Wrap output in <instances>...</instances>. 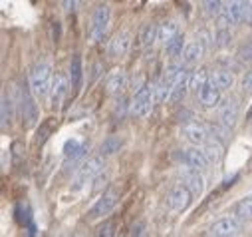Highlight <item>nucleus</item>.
<instances>
[{
  "label": "nucleus",
  "mask_w": 252,
  "mask_h": 237,
  "mask_svg": "<svg viewBox=\"0 0 252 237\" xmlns=\"http://www.w3.org/2000/svg\"><path fill=\"white\" fill-rule=\"evenodd\" d=\"M52 82H54V76H52L50 62L34 64V68L30 70V76H28V84H30V90L34 92V96L36 98H46L52 90Z\"/></svg>",
  "instance_id": "f257e3e1"
},
{
  "label": "nucleus",
  "mask_w": 252,
  "mask_h": 237,
  "mask_svg": "<svg viewBox=\"0 0 252 237\" xmlns=\"http://www.w3.org/2000/svg\"><path fill=\"white\" fill-rule=\"evenodd\" d=\"M36 100H38V98H36L34 92L30 90V84L18 88V106H20V114H22V120H24V126H26V128L36 126V122H38L40 112H38Z\"/></svg>",
  "instance_id": "f03ea898"
},
{
  "label": "nucleus",
  "mask_w": 252,
  "mask_h": 237,
  "mask_svg": "<svg viewBox=\"0 0 252 237\" xmlns=\"http://www.w3.org/2000/svg\"><path fill=\"white\" fill-rule=\"evenodd\" d=\"M103 167H105L103 156L88 158V159L78 167V173H76V177H74V190H82L86 184L94 182L97 175H101Z\"/></svg>",
  "instance_id": "7ed1b4c3"
},
{
  "label": "nucleus",
  "mask_w": 252,
  "mask_h": 237,
  "mask_svg": "<svg viewBox=\"0 0 252 237\" xmlns=\"http://www.w3.org/2000/svg\"><path fill=\"white\" fill-rule=\"evenodd\" d=\"M155 102H157L155 84H145L135 92V96L131 100V106H129V114L133 118H145V116H149V112H151Z\"/></svg>",
  "instance_id": "20e7f679"
},
{
  "label": "nucleus",
  "mask_w": 252,
  "mask_h": 237,
  "mask_svg": "<svg viewBox=\"0 0 252 237\" xmlns=\"http://www.w3.org/2000/svg\"><path fill=\"white\" fill-rule=\"evenodd\" d=\"M246 16V0H224L222 12L219 14V20L222 28H228L232 24H240Z\"/></svg>",
  "instance_id": "39448f33"
},
{
  "label": "nucleus",
  "mask_w": 252,
  "mask_h": 237,
  "mask_svg": "<svg viewBox=\"0 0 252 237\" xmlns=\"http://www.w3.org/2000/svg\"><path fill=\"white\" fill-rule=\"evenodd\" d=\"M109 20H111V10H109V6H107V4L95 6V10H94V14H92V26H90V38H92L94 42H99V40L105 36L107 28H109Z\"/></svg>",
  "instance_id": "423d86ee"
},
{
  "label": "nucleus",
  "mask_w": 252,
  "mask_h": 237,
  "mask_svg": "<svg viewBox=\"0 0 252 237\" xmlns=\"http://www.w3.org/2000/svg\"><path fill=\"white\" fill-rule=\"evenodd\" d=\"M117 203H119V192L115 190V188H111V190H107L97 201H95V205L90 209V219H99V217H105V215H109L115 207H117Z\"/></svg>",
  "instance_id": "0eeeda50"
},
{
  "label": "nucleus",
  "mask_w": 252,
  "mask_h": 237,
  "mask_svg": "<svg viewBox=\"0 0 252 237\" xmlns=\"http://www.w3.org/2000/svg\"><path fill=\"white\" fill-rule=\"evenodd\" d=\"M240 233H242V219L236 215L234 217H222L209 227V235H215V237H234Z\"/></svg>",
  "instance_id": "6e6552de"
},
{
  "label": "nucleus",
  "mask_w": 252,
  "mask_h": 237,
  "mask_svg": "<svg viewBox=\"0 0 252 237\" xmlns=\"http://www.w3.org/2000/svg\"><path fill=\"white\" fill-rule=\"evenodd\" d=\"M238 114H240V106H238V100L234 96L230 98H224L220 104H219V122L222 128H234L236 120H238Z\"/></svg>",
  "instance_id": "1a4fd4ad"
},
{
  "label": "nucleus",
  "mask_w": 252,
  "mask_h": 237,
  "mask_svg": "<svg viewBox=\"0 0 252 237\" xmlns=\"http://www.w3.org/2000/svg\"><path fill=\"white\" fill-rule=\"evenodd\" d=\"M193 198H195L193 192L189 190L185 184H181V186H177V188H173V190L169 192V196H167V205H169L171 211H185L189 205H191Z\"/></svg>",
  "instance_id": "9d476101"
},
{
  "label": "nucleus",
  "mask_w": 252,
  "mask_h": 237,
  "mask_svg": "<svg viewBox=\"0 0 252 237\" xmlns=\"http://www.w3.org/2000/svg\"><path fill=\"white\" fill-rule=\"evenodd\" d=\"M179 175H181L183 184L193 192L195 198H199V196L203 194V190H205V182H203V175H201L199 169H195V167H191V165H185V167L179 169Z\"/></svg>",
  "instance_id": "9b49d317"
},
{
  "label": "nucleus",
  "mask_w": 252,
  "mask_h": 237,
  "mask_svg": "<svg viewBox=\"0 0 252 237\" xmlns=\"http://www.w3.org/2000/svg\"><path fill=\"white\" fill-rule=\"evenodd\" d=\"M181 134H183V138L191 144V146H205L211 138H209V130L203 126V124H199V122H189V124H185L183 126V130H181Z\"/></svg>",
  "instance_id": "f8f14e48"
},
{
  "label": "nucleus",
  "mask_w": 252,
  "mask_h": 237,
  "mask_svg": "<svg viewBox=\"0 0 252 237\" xmlns=\"http://www.w3.org/2000/svg\"><path fill=\"white\" fill-rule=\"evenodd\" d=\"M181 159H183L185 165H191V167H195L199 171H205L209 167V163H211V159L207 158V154H205V150L201 146H193V148L183 150Z\"/></svg>",
  "instance_id": "ddd939ff"
},
{
  "label": "nucleus",
  "mask_w": 252,
  "mask_h": 237,
  "mask_svg": "<svg viewBox=\"0 0 252 237\" xmlns=\"http://www.w3.org/2000/svg\"><path fill=\"white\" fill-rule=\"evenodd\" d=\"M131 48V36L127 32H117L111 40H109V46H107V56L111 60H119V58L127 56Z\"/></svg>",
  "instance_id": "4468645a"
},
{
  "label": "nucleus",
  "mask_w": 252,
  "mask_h": 237,
  "mask_svg": "<svg viewBox=\"0 0 252 237\" xmlns=\"http://www.w3.org/2000/svg\"><path fill=\"white\" fill-rule=\"evenodd\" d=\"M127 88V74L123 68H115L113 72L107 74L105 78V92L107 94H121Z\"/></svg>",
  "instance_id": "2eb2a0df"
},
{
  "label": "nucleus",
  "mask_w": 252,
  "mask_h": 237,
  "mask_svg": "<svg viewBox=\"0 0 252 237\" xmlns=\"http://www.w3.org/2000/svg\"><path fill=\"white\" fill-rule=\"evenodd\" d=\"M68 88H72L66 80L64 74H56L54 82H52V90H50V104L52 108H58L62 104V100H64V96L68 94Z\"/></svg>",
  "instance_id": "dca6fc26"
},
{
  "label": "nucleus",
  "mask_w": 252,
  "mask_h": 237,
  "mask_svg": "<svg viewBox=\"0 0 252 237\" xmlns=\"http://www.w3.org/2000/svg\"><path fill=\"white\" fill-rule=\"evenodd\" d=\"M187 66V64H185ZM183 66V70L179 72L175 84H173V90H171V96H169V102H181L187 92L191 90V86H189V78H191V72H187V68Z\"/></svg>",
  "instance_id": "f3484780"
},
{
  "label": "nucleus",
  "mask_w": 252,
  "mask_h": 237,
  "mask_svg": "<svg viewBox=\"0 0 252 237\" xmlns=\"http://www.w3.org/2000/svg\"><path fill=\"white\" fill-rule=\"evenodd\" d=\"M222 90L220 88H217L211 80L207 82V86L199 92V100H201V104L205 106V108H219V104L222 102V94H220Z\"/></svg>",
  "instance_id": "a211bd4d"
},
{
  "label": "nucleus",
  "mask_w": 252,
  "mask_h": 237,
  "mask_svg": "<svg viewBox=\"0 0 252 237\" xmlns=\"http://www.w3.org/2000/svg\"><path fill=\"white\" fill-rule=\"evenodd\" d=\"M205 42L203 40H197V42H191V44H187L185 50H183V62L187 66H193V64H199V60L205 56Z\"/></svg>",
  "instance_id": "6ab92c4d"
},
{
  "label": "nucleus",
  "mask_w": 252,
  "mask_h": 237,
  "mask_svg": "<svg viewBox=\"0 0 252 237\" xmlns=\"http://www.w3.org/2000/svg\"><path fill=\"white\" fill-rule=\"evenodd\" d=\"M84 80V62H82V54H74L70 60V86L74 90H80Z\"/></svg>",
  "instance_id": "aec40b11"
},
{
  "label": "nucleus",
  "mask_w": 252,
  "mask_h": 237,
  "mask_svg": "<svg viewBox=\"0 0 252 237\" xmlns=\"http://www.w3.org/2000/svg\"><path fill=\"white\" fill-rule=\"evenodd\" d=\"M14 120V104L12 98L6 96V92H2V100H0V126L2 130H6Z\"/></svg>",
  "instance_id": "412c9836"
},
{
  "label": "nucleus",
  "mask_w": 252,
  "mask_h": 237,
  "mask_svg": "<svg viewBox=\"0 0 252 237\" xmlns=\"http://www.w3.org/2000/svg\"><path fill=\"white\" fill-rule=\"evenodd\" d=\"M203 150H205L207 158L211 159V163H219V161L222 159V156H224V146H222V142H220L219 138L209 140V142L203 146Z\"/></svg>",
  "instance_id": "4be33fe9"
},
{
  "label": "nucleus",
  "mask_w": 252,
  "mask_h": 237,
  "mask_svg": "<svg viewBox=\"0 0 252 237\" xmlns=\"http://www.w3.org/2000/svg\"><path fill=\"white\" fill-rule=\"evenodd\" d=\"M211 80V74L205 68H199L195 72H191V78H189V86H191V92H195L199 96V92L207 86V82Z\"/></svg>",
  "instance_id": "5701e85b"
},
{
  "label": "nucleus",
  "mask_w": 252,
  "mask_h": 237,
  "mask_svg": "<svg viewBox=\"0 0 252 237\" xmlns=\"http://www.w3.org/2000/svg\"><path fill=\"white\" fill-rule=\"evenodd\" d=\"M211 82L220 90H230L234 84V76L228 70H215L211 72Z\"/></svg>",
  "instance_id": "b1692460"
},
{
  "label": "nucleus",
  "mask_w": 252,
  "mask_h": 237,
  "mask_svg": "<svg viewBox=\"0 0 252 237\" xmlns=\"http://www.w3.org/2000/svg\"><path fill=\"white\" fill-rule=\"evenodd\" d=\"M64 152H66V165H70V163H76L80 158H84L86 146L80 144V142H76V140H72V142L66 144V150Z\"/></svg>",
  "instance_id": "393cba45"
},
{
  "label": "nucleus",
  "mask_w": 252,
  "mask_h": 237,
  "mask_svg": "<svg viewBox=\"0 0 252 237\" xmlns=\"http://www.w3.org/2000/svg\"><path fill=\"white\" fill-rule=\"evenodd\" d=\"M159 40V26L157 24H145L141 28V46L151 48Z\"/></svg>",
  "instance_id": "a878e982"
},
{
  "label": "nucleus",
  "mask_w": 252,
  "mask_h": 237,
  "mask_svg": "<svg viewBox=\"0 0 252 237\" xmlns=\"http://www.w3.org/2000/svg\"><path fill=\"white\" fill-rule=\"evenodd\" d=\"M177 34H179V24H177L175 20L163 22V24L159 26V40H161L163 44H167L169 40H173Z\"/></svg>",
  "instance_id": "bb28decb"
},
{
  "label": "nucleus",
  "mask_w": 252,
  "mask_h": 237,
  "mask_svg": "<svg viewBox=\"0 0 252 237\" xmlns=\"http://www.w3.org/2000/svg\"><path fill=\"white\" fill-rule=\"evenodd\" d=\"M234 215L242 221H252V198H244L234 205Z\"/></svg>",
  "instance_id": "cd10ccee"
},
{
  "label": "nucleus",
  "mask_w": 252,
  "mask_h": 237,
  "mask_svg": "<svg viewBox=\"0 0 252 237\" xmlns=\"http://www.w3.org/2000/svg\"><path fill=\"white\" fill-rule=\"evenodd\" d=\"M165 50H167V54H169L171 58L183 56V50H185V38H183V34L179 32L173 40H169V42L165 44Z\"/></svg>",
  "instance_id": "c85d7f7f"
},
{
  "label": "nucleus",
  "mask_w": 252,
  "mask_h": 237,
  "mask_svg": "<svg viewBox=\"0 0 252 237\" xmlns=\"http://www.w3.org/2000/svg\"><path fill=\"white\" fill-rule=\"evenodd\" d=\"M119 148H121V140L115 138V136H109V138H105V140L101 142L99 154H101L103 158H105V156H113L115 152H119Z\"/></svg>",
  "instance_id": "c756f323"
},
{
  "label": "nucleus",
  "mask_w": 252,
  "mask_h": 237,
  "mask_svg": "<svg viewBox=\"0 0 252 237\" xmlns=\"http://www.w3.org/2000/svg\"><path fill=\"white\" fill-rule=\"evenodd\" d=\"M230 40H232L230 30L219 26V30H217V34H215V48H226V46L230 44Z\"/></svg>",
  "instance_id": "7c9ffc66"
},
{
  "label": "nucleus",
  "mask_w": 252,
  "mask_h": 237,
  "mask_svg": "<svg viewBox=\"0 0 252 237\" xmlns=\"http://www.w3.org/2000/svg\"><path fill=\"white\" fill-rule=\"evenodd\" d=\"M203 2V8L207 12V16H219L222 12V0H201Z\"/></svg>",
  "instance_id": "2f4dec72"
},
{
  "label": "nucleus",
  "mask_w": 252,
  "mask_h": 237,
  "mask_svg": "<svg viewBox=\"0 0 252 237\" xmlns=\"http://www.w3.org/2000/svg\"><path fill=\"white\" fill-rule=\"evenodd\" d=\"M238 58H240V62H244V64H252V36L240 46Z\"/></svg>",
  "instance_id": "473e14b6"
},
{
  "label": "nucleus",
  "mask_w": 252,
  "mask_h": 237,
  "mask_svg": "<svg viewBox=\"0 0 252 237\" xmlns=\"http://www.w3.org/2000/svg\"><path fill=\"white\" fill-rule=\"evenodd\" d=\"M242 92L244 94H252V66L246 70V74L242 78Z\"/></svg>",
  "instance_id": "72a5a7b5"
},
{
  "label": "nucleus",
  "mask_w": 252,
  "mask_h": 237,
  "mask_svg": "<svg viewBox=\"0 0 252 237\" xmlns=\"http://www.w3.org/2000/svg\"><path fill=\"white\" fill-rule=\"evenodd\" d=\"M97 235H105V237L115 235V225H113V223H105V225H101V227L97 229Z\"/></svg>",
  "instance_id": "f704fd0d"
},
{
  "label": "nucleus",
  "mask_w": 252,
  "mask_h": 237,
  "mask_svg": "<svg viewBox=\"0 0 252 237\" xmlns=\"http://www.w3.org/2000/svg\"><path fill=\"white\" fill-rule=\"evenodd\" d=\"M76 8H78V0H64V12L66 14L76 12Z\"/></svg>",
  "instance_id": "c9c22d12"
},
{
  "label": "nucleus",
  "mask_w": 252,
  "mask_h": 237,
  "mask_svg": "<svg viewBox=\"0 0 252 237\" xmlns=\"http://www.w3.org/2000/svg\"><path fill=\"white\" fill-rule=\"evenodd\" d=\"M129 233H131V235H143V233H145V223H135Z\"/></svg>",
  "instance_id": "e433bc0d"
},
{
  "label": "nucleus",
  "mask_w": 252,
  "mask_h": 237,
  "mask_svg": "<svg viewBox=\"0 0 252 237\" xmlns=\"http://www.w3.org/2000/svg\"><path fill=\"white\" fill-rule=\"evenodd\" d=\"M20 148H22V146H20V142H14V144H12V152H14V159H18V158H20Z\"/></svg>",
  "instance_id": "4c0bfd02"
},
{
  "label": "nucleus",
  "mask_w": 252,
  "mask_h": 237,
  "mask_svg": "<svg viewBox=\"0 0 252 237\" xmlns=\"http://www.w3.org/2000/svg\"><path fill=\"white\" fill-rule=\"evenodd\" d=\"M246 20L252 24V2H250V8H248V12H246Z\"/></svg>",
  "instance_id": "58836bf2"
},
{
  "label": "nucleus",
  "mask_w": 252,
  "mask_h": 237,
  "mask_svg": "<svg viewBox=\"0 0 252 237\" xmlns=\"http://www.w3.org/2000/svg\"><path fill=\"white\" fill-rule=\"evenodd\" d=\"M250 116H252V110H250Z\"/></svg>",
  "instance_id": "ea45409f"
}]
</instances>
